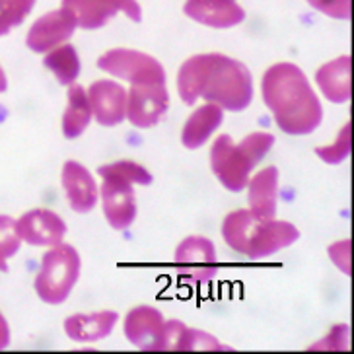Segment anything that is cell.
Segmentation results:
<instances>
[{
    "mask_svg": "<svg viewBox=\"0 0 354 354\" xmlns=\"http://www.w3.org/2000/svg\"><path fill=\"white\" fill-rule=\"evenodd\" d=\"M177 94L189 107L203 100L230 113H241L253 104V74L248 64L224 53H198L177 71Z\"/></svg>",
    "mask_w": 354,
    "mask_h": 354,
    "instance_id": "6da1fadb",
    "label": "cell"
},
{
    "mask_svg": "<svg viewBox=\"0 0 354 354\" xmlns=\"http://www.w3.org/2000/svg\"><path fill=\"white\" fill-rule=\"evenodd\" d=\"M261 97L277 127L288 136H308L323 123V104L298 64L274 63L261 78Z\"/></svg>",
    "mask_w": 354,
    "mask_h": 354,
    "instance_id": "7a4b0ae2",
    "label": "cell"
},
{
    "mask_svg": "<svg viewBox=\"0 0 354 354\" xmlns=\"http://www.w3.org/2000/svg\"><path fill=\"white\" fill-rule=\"evenodd\" d=\"M220 234L230 250L251 261L269 259L300 240L296 224L277 216H255L248 209L228 212L222 220Z\"/></svg>",
    "mask_w": 354,
    "mask_h": 354,
    "instance_id": "3957f363",
    "label": "cell"
},
{
    "mask_svg": "<svg viewBox=\"0 0 354 354\" xmlns=\"http://www.w3.org/2000/svg\"><path fill=\"white\" fill-rule=\"evenodd\" d=\"M100 183V205L105 222L115 232H125L136 222L138 203L135 187H146L154 181L148 167L135 160H115L97 167Z\"/></svg>",
    "mask_w": 354,
    "mask_h": 354,
    "instance_id": "277c9868",
    "label": "cell"
},
{
    "mask_svg": "<svg viewBox=\"0 0 354 354\" xmlns=\"http://www.w3.org/2000/svg\"><path fill=\"white\" fill-rule=\"evenodd\" d=\"M277 138L267 131H255L234 140L230 135H218L210 146V171L230 193H241L251 174L272 150Z\"/></svg>",
    "mask_w": 354,
    "mask_h": 354,
    "instance_id": "5b68a950",
    "label": "cell"
},
{
    "mask_svg": "<svg viewBox=\"0 0 354 354\" xmlns=\"http://www.w3.org/2000/svg\"><path fill=\"white\" fill-rule=\"evenodd\" d=\"M80 272L82 257L74 245L61 241L47 248L33 279L35 296L47 306H61L71 298L80 281Z\"/></svg>",
    "mask_w": 354,
    "mask_h": 354,
    "instance_id": "8992f818",
    "label": "cell"
},
{
    "mask_svg": "<svg viewBox=\"0 0 354 354\" xmlns=\"http://www.w3.org/2000/svg\"><path fill=\"white\" fill-rule=\"evenodd\" d=\"M97 68L102 73L119 78L123 82L133 84H167L164 64L156 57L145 51H136L129 47H115L97 57Z\"/></svg>",
    "mask_w": 354,
    "mask_h": 354,
    "instance_id": "52a82bcc",
    "label": "cell"
},
{
    "mask_svg": "<svg viewBox=\"0 0 354 354\" xmlns=\"http://www.w3.org/2000/svg\"><path fill=\"white\" fill-rule=\"evenodd\" d=\"M174 267L179 279L191 284H210L218 277L220 261L214 241L207 236H187L174 251Z\"/></svg>",
    "mask_w": 354,
    "mask_h": 354,
    "instance_id": "ba28073f",
    "label": "cell"
},
{
    "mask_svg": "<svg viewBox=\"0 0 354 354\" xmlns=\"http://www.w3.org/2000/svg\"><path fill=\"white\" fill-rule=\"evenodd\" d=\"M61 6L73 12L78 30L86 32L102 30L117 14H125L135 24L142 21V6L138 0H63Z\"/></svg>",
    "mask_w": 354,
    "mask_h": 354,
    "instance_id": "9c48e42d",
    "label": "cell"
},
{
    "mask_svg": "<svg viewBox=\"0 0 354 354\" xmlns=\"http://www.w3.org/2000/svg\"><path fill=\"white\" fill-rule=\"evenodd\" d=\"M167 84H133L127 90V121L146 131L156 127L169 111Z\"/></svg>",
    "mask_w": 354,
    "mask_h": 354,
    "instance_id": "30bf717a",
    "label": "cell"
},
{
    "mask_svg": "<svg viewBox=\"0 0 354 354\" xmlns=\"http://www.w3.org/2000/svg\"><path fill=\"white\" fill-rule=\"evenodd\" d=\"M76 30H78V24L73 12L59 6L57 10L39 16L30 26V30L26 33V47L32 53L45 55L57 49L59 45L71 41Z\"/></svg>",
    "mask_w": 354,
    "mask_h": 354,
    "instance_id": "8fae6325",
    "label": "cell"
},
{
    "mask_svg": "<svg viewBox=\"0 0 354 354\" xmlns=\"http://www.w3.org/2000/svg\"><path fill=\"white\" fill-rule=\"evenodd\" d=\"M166 315L156 306L140 304L127 312L123 333L129 343L142 353H160Z\"/></svg>",
    "mask_w": 354,
    "mask_h": 354,
    "instance_id": "7c38bea8",
    "label": "cell"
},
{
    "mask_svg": "<svg viewBox=\"0 0 354 354\" xmlns=\"http://www.w3.org/2000/svg\"><path fill=\"white\" fill-rule=\"evenodd\" d=\"M18 234L21 243H28L32 248H51L61 243L68 234V226L64 218L51 209H37L24 212L20 218H16Z\"/></svg>",
    "mask_w": 354,
    "mask_h": 354,
    "instance_id": "4fadbf2b",
    "label": "cell"
},
{
    "mask_svg": "<svg viewBox=\"0 0 354 354\" xmlns=\"http://www.w3.org/2000/svg\"><path fill=\"white\" fill-rule=\"evenodd\" d=\"M94 121L100 127L113 129L127 121V88L119 80L102 78L86 88Z\"/></svg>",
    "mask_w": 354,
    "mask_h": 354,
    "instance_id": "5bb4252c",
    "label": "cell"
},
{
    "mask_svg": "<svg viewBox=\"0 0 354 354\" xmlns=\"http://www.w3.org/2000/svg\"><path fill=\"white\" fill-rule=\"evenodd\" d=\"M61 185L73 212L90 214L100 205V183L78 160H66L61 169Z\"/></svg>",
    "mask_w": 354,
    "mask_h": 354,
    "instance_id": "9a60e30c",
    "label": "cell"
},
{
    "mask_svg": "<svg viewBox=\"0 0 354 354\" xmlns=\"http://www.w3.org/2000/svg\"><path fill=\"white\" fill-rule=\"evenodd\" d=\"M183 14L212 30H230L245 21V8L238 0H185Z\"/></svg>",
    "mask_w": 354,
    "mask_h": 354,
    "instance_id": "2e32d148",
    "label": "cell"
},
{
    "mask_svg": "<svg viewBox=\"0 0 354 354\" xmlns=\"http://www.w3.org/2000/svg\"><path fill=\"white\" fill-rule=\"evenodd\" d=\"M119 313L115 310H100L92 313H73L63 322L64 335L73 343L90 344L104 341L113 333L117 323H119Z\"/></svg>",
    "mask_w": 354,
    "mask_h": 354,
    "instance_id": "e0dca14e",
    "label": "cell"
},
{
    "mask_svg": "<svg viewBox=\"0 0 354 354\" xmlns=\"http://www.w3.org/2000/svg\"><path fill=\"white\" fill-rule=\"evenodd\" d=\"M279 187H281V174L277 166H267L253 171L248 181V210L255 216L274 218L279 212Z\"/></svg>",
    "mask_w": 354,
    "mask_h": 354,
    "instance_id": "ac0fdd59",
    "label": "cell"
},
{
    "mask_svg": "<svg viewBox=\"0 0 354 354\" xmlns=\"http://www.w3.org/2000/svg\"><path fill=\"white\" fill-rule=\"evenodd\" d=\"M224 109L214 104H203L193 109L181 129V146L187 150H198L214 136L224 123Z\"/></svg>",
    "mask_w": 354,
    "mask_h": 354,
    "instance_id": "d6986e66",
    "label": "cell"
},
{
    "mask_svg": "<svg viewBox=\"0 0 354 354\" xmlns=\"http://www.w3.org/2000/svg\"><path fill=\"white\" fill-rule=\"evenodd\" d=\"M315 86L331 104L351 102V55H341L315 71Z\"/></svg>",
    "mask_w": 354,
    "mask_h": 354,
    "instance_id": "ffe728a7",
    "label": "cell"
},
{
    "mask_svg": "<svg viewBox=\"0 0 354 354\" xmlns=\"http://www.w3.org/2000/svg\"><path fill=\"white\" fill-rule=\"evenodd\" d=\"M94 121L92 107L88 102L86 88L78 82L66 88V107L61 119V131L66 140H76L88 131L90 123Z\"/></svg>",
    "mask_w": 354,
    "mask_h": 354,
    "instance_id": "44dd1931",
    "label": "cell"
},
{
    "mask_svg": "<svg viewBox=\"0 0 354 354\" xmlns=\"http://www.w3.org/2000/svg\"><path fill=\"white\" fill-rule=\"evenodd\" d=\"M43 66L47 71H51L57 82L68 88L71 84L78 82V76L82 71V61H80L78 49L71 43H64V45H59L57 49L43 55Z\"/></svg>",
    "mask_w": 354,
    "mask_h": 354,
    "instance_id": "7402d4cb",
    "label": "cell"
},
{
    "mask_svg": "<svg viewBox=\"0 0 354 354\" xmlns=\"http://www.w3.org/2000/svg\"><path fill=\"white\" fill-rule=\"evenodd\" d=\"M177 353H234V346L224 344L214 335L203 329H193L187 325L181 335Z\"/></svg>",
    "mask_w": 354,
    "mask_h": 354,
    "instance_id": "603a6c76",
    "label": "cell"
},
{
    "mask_svg": "<svg viewBox=\"0 0 354 354\" xmlns=\"http://www.w3.org/2000/svg\"><path fill=\"white\" fill-rule=\"evenodd\" d=\"M37 0H0V37L20 28L32 14Z\"/></svg>",
    "mask_w": 354,
    "mask_h": 354,
    "instance_id": "cb8c5ba5",
    "label": "cell"
},
{
    "mask_svg": "<svg viewBox=\"0 0 354 354\" xmlns=\"http://www.w3.org/2000/svg\"><path fill=\"white\" fill-rule=\"evenodd\" d=\"M21 248V238L18 234L16 218L8 214H0V272L8 271V263L18 255Z\"/></svg>",
    "mask_w": 354,
    "mask_h": 354,
    "instance_id": "d4e9b609",
    "label": "cell"
},
{
    "mask_svg": "<svg viewBox=\"0 0 354 354\" xmlns=\"http://www.w3.org/2000/svg\"><path fill=\"white\" fill-rule=\"evenodd\" d=\"M315 156L327 166H341L351 156V123H344L331 145L315 146Z\"/></svg>",
    "mask_w": 354,
    "mask_h": 354,
    "instance_id": "484cf974",
    "label": "cell"
},
{
    "mask_svg": "<svg viewBox=\"0 0 354 354\" xmlns=\"http://www.w3.org/2000/svg\"><path fill=\"white\" fill-rule=\"evenodd\" d=\"M306 351L310 353H344L351 351V327L348 323H337L325 337L310 344Z\"/></svg>",
    "mask_w": 354,
    "mask_h": 354,
    "instance_id": "4316f807",
    "label": "cell"
},
{
    "mask_svg": "<svg viewBox=\"0 0 354 354\" xmlns=\"http://www.w3.org/2000/svg\"><path fill=\"white\" fill-rule=\"evenodd\" d=\"M313 10L331 20H351V0H306Z\"/></svg>",
    "mask_w": 354,
    "mask_h": 354,
    "instance_id": "83f0119b",
    "label": "cell"
},
{
    "mask_svg": "<svg viewBox=\"0 0 354 354\" xmlns=\"http://www.w3.org/2000/svg\"><path fill=\"white\" fill-rule=\"evenodd\" d=\"M327 255L339 271L346 277H351V240L348 238L333 241L327 248Z\"/></svg>",
    "mask_w": 354,
    "mask_h": 354,
    "instance_id": "f1b7e54d",
    "label": "cell"
},
{
    "mask_svg": "<svg viewBox=\"0 0 354 354\" xmlns=\"http://www.w3.org/2000/svg\"><path fill=\"white\" fill-rule=\"evenodd\" d=\"M185 327H187V323H183L181 319H166L160 353H177V346H179Z\"/></svg>",
    "mask_w": 354,
    "mask_h": 354,
    "instance_id": "f546056e",
    "label": "cell"
},
{
    "mask_svg": "<svg viewBox=\"0 0 354 354\" xmlns=\"http://www.w3.org/2000/svg\"><path fill=\"white\" fill-rule=\"evenodd\" d=\"M12 344V327L8 319H6V315L0 312V353L2 351H6V348H10Z\"/></svg>",
    "mask_w": 354,
    "mask_h": 354,
    "instance_id": "4dcf8cb0",
    "label": "cell"
},
{
    "mask_svg": "<svg viewBox=\"0 0 354 354\" xmlns=\"http://www.w3.org/2000/svg\"><path fill=\"white\" fill-rule=\"evenodd\" d=\"M6 92H8V76H6V71L0 64V94H6Z\"/></svg>",
    "mask_w": 354,
    "mask_h": 354,
    "instance_id": "1f68e13d",
    "label": "cell"
}]
</instances>
